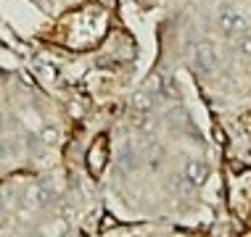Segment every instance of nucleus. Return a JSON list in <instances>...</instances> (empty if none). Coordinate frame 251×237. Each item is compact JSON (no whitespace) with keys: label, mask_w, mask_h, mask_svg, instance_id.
Wrapping results in <instances>:
<instances>
[{"label":"nucleus","mask_w":251,"mask_h":237,"mask_svg":"<svg viewBox=\"0 0 251 237\" xmlns=\"http://www.w3.org/2000/svg\"><path fill=\"white\" fill-rule=\"evenodd\" d=\"M185 177H188V182H191L193 187H199V185L206 182L209 169H206V164H201V161H191V164L185 166Z\"/></svg>","instance_id":"1"},{"label":"nucleus","mask_w":251,"mask_h":237,"mask_svg":"<svg viewBox=\"0 0 251 237\" xmlns=\"http://www.w3.org/2000/svg\"><path fill=\"white\" fill-rule=\"evenodd\" d=\"M196 61H199V66H201L203 71H212L214 66H217V53H214V47H209V45H199Z\"/></svg>","instance_id":"2"},{"label":"nucleus","mask_w":251,"mask_h":237,"mask_svg":"<svg viewBox=\"0 0 251 237\" xmlns=\"http://www.w3.org/2000/svg\"><path fill=\"white\" fill-rule=\"evenodd\" d=\"M222 26H225V32H241L243 29V22H241V16L238 13H230V11H225L222 13Z\"/></svg>","instance_id":"3"},{"label":"nucleus","mask_w":251,"mask_h":237,"mask_svg":"<svg viewBox=\"0 0 251 237\" xmlns=\"http://www.w3.org/2000/svg\"><path fill=\"white\" fill-rule=\"evenodd\" d=\"M243 50H246V53H251V37H243Z\"/></svg>","instance_id":"4"}]
</instances>
